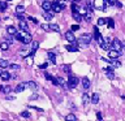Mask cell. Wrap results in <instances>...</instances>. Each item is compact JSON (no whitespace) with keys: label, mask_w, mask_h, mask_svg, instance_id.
Wrapping results in <instances>:
<instances>
[{"label":"cell","mask_w":125,"mask_h":121,"mask_svg":"<svg viewBox=\"0 0 125 121\" xmlns=\"http://www.w3.org/2000/svg\"><path fill=\"white\" fill-rule=\"evenodd\" d=\"M14 38L17 39V40L22 42L23 44H29L31 42V34L29 31H17L14 35Z\"/></svg>","instance_id":"1"},{"label":"cell","mask_w":125,"mask_h":121,"mask_svg":"<svg viewBox=\"0 0 125 121\" xmlns=\"http://www.w3.org/2000/svg\"><path fill=\"white\" fill-rule=\"evenodd\" d=\"M93 5L96 10H104L107 8V0H94Z\"/></svg>","instance_id":"2"},{"label":"cell","mask_w":125,"mask_h":121,"mask_svg":"<svg viewBox=\"0 0 125 121\" xmlns=\"http://www.w3.org/2000/svg\"><path fill=\"white\" fill-rule=\"evenodd\" d=\"M91 42V35L87 34V33H85V34H82L80 38H78V43L82 46H87L89 43Z\"/></svg>","instance_id":"3"},{"label":"cell","mask_w":125,"mask_h":121,"mask_svg":"<svg viewBox=\"0 0 125 121\" xmlns=\"http://www.w3.org/2000/svg\"><path fill=\"white\" fill-rule=\"evenodd\" d=\"M111 50H115V51H119V52H121V50H123V43H121L120 39L115 38L111 43Z\"/></svg>","instance_id":"4"},{"label":"cell","mask_w":125,"mask_h":121,"mask_svg":"<svg viewBox=\"0 0 125 121\" xmlns=\"http://www.w3.org/2000/svg\"><path fill=\"white\" fill-rule=\"evenodd\" d=\"M68 87H70V89H76L77 87V85H78V78L76 77V76H69V78H68Z\"/></svg>","instance_id":"5"},{"label":"cell","mask_w":125,"mask_h":121,"mask_svg":"<svg viewBox=\"0 0 125 121\" xmlns=\"http://www.w3.org/2000/svg\"><path fill=\"white\" fill-rule=\"evenodd\" d=\"M42 8L44 9V12H51L52 10V3L48 1V0H44L42 3Z\"/></svg>","instance_id":"6"},{"label":"cell","mask_w":125,"mask_h":121,"mask_svg":"<svg viewBox=\"0 0 125 121\" xmlns=\"http://www.w3.org/2000/svg\"><path fill=\"white\" fill-rule=\"evenodd\" d=\"M65 39L68 42H70V43H74L76 42V37H74V34H73V31L70 30V31H66L65 33Z\"/></svg>","instance_id":"7"},{"label":"cell","mask_w":125,"mask_h":121,"mask_svg":"<svg viewBox=\"0 0 125 121\" xmlns=\"http://www.w3.org/2000/svg\"><path fill=\"white\" fill-rule=\"evenodd\" d=\"M120 55H121V52H119V51H115V50L108 51V57L109 59H117V57H120Z\"/></svg>","instance_id":"8"},{"label":"cell","mask_w":125,"mask_h":121,"mask_svg":"<svg viewBox=\"0 0 125 121\" xmlns=\"http://www.w3.org/2000/svg\"><path fill=\"white\" fill-rule=\"evenodd\" d=\"M0 80H3V81H9V80H10V73L7 72V70H1V73H0Z\"/></svg>","instance_id":"9"},{"label":"cell","mask_w":125,"mask_h":121,"mask_svg":"<svg viewBox=\"0 0 125 121\" xmlns=\"http://www.w3.org/2000/svg\"><path fill=\"white\" fill-rule=\"evenodd\" d=\"M18 27L21 29V31H29V26H27V22L25 20H22V21L18 22Z\"/></svg>","instance_id":"10"},{"label":"cell","mask_w":125,"mask_h":121,"mask_svg":"<svg viewBox=\"0 0 125 121\" xmlns=\"http://www.w3.org/2000/svg\"><path fill=\"white\" fill-rule=\"evenodd\" d=\"M109 64H111V66L112 68H120L121 66V62L117 60V59H109Z\"/></svg>","instance_id":"11"},{"label":"cell","mask_w":125,"mask_h":121,"mask_svg":"<svg viewBox=\"0 0 125 121\" xmlns=\"http://www.w3.org/2000/svg\"><path fill=\"white\" fill-rule=\"evenodd\" d=\"M26 87H29L30 90H33V91H37V90H38V85L35 83L34 81H29V82H26Z\"/></svg>","instance_id":"12"},{"label":"cell","mask_w":125,"mask_h":121,"mask_svg":"<svg viewBox=\"0 0 125 121\" xmlns=\"http://www.w3.org/2000/svg\"><path fill=\"white\" fill-rule=\"evenodd\" d=\"M25 89H26V83H25V82H21V83L17 85V87L14 89V91L16 92H22Z\"/></svg>","instance_id":"13"},{"label":"cell","mask_w":125,"mask_h":121,"mask_svg":"<svg viewBox=\"0 0 125 121\" xmlns=\"http://www.w3.org/2000/svg\"><path fill=\"white\" fill-rule=\"evenodd\" d=\"M7 33H8V35H12V37H14L16 35V33H17V30H16V27L14 26H8L7 27Z\"/></svg>","instance_id":"14"},{"label":"cell","mask_w":125,"mask_h":121,"mask_svg":"<svg viewBox=\"0 0 125 121\" xmlns=\"http://www.w3.org/2000/svg\"><path fill=\"white\" fill-rule=\"evenodd\" d=\"M65 48L68 50L69 52H77V51H78V46H76L74 43H72V44H68Z\"/></svg>","instance_id":"15"},{"label":"cell","mask_w":125,"mask_h":121,"mask_svg":"<svg viewBox=\"0 0 125 121\" xmlns=\"http://www.w3.org/2000/svg\"><path fill=\"white\" fill-rule=\"evenodd\" d=\"M47 56H48V60L51 61V64H56V53L48 52V53H47Z\"/></svg>","instance_id":"16"},{"label":"cell","mask_w":125,"mask_h":121,"mask_svg":"<svg viewBox=\"0 0 125 121\" xmlns=\"http://www.w3.org/2000/svg\"><path fill=\"white\" fill-rule=\"evenodd\" d=\"M105 76H107V78H109V80H113V78H115V73L112 72V68L105 69Z\"/></svg>","instance_id":"17"},{"label":"cell","mask_w":125,"mask_h":121,"mask_svg":"<svg viewBox=\"0 0 125 121\" xmlns=\"http://www.w3.org/2000/svg\"><path fill=\"white\" fill-rule=\"evenodd\" d=\"M38 48H39V43L38 42H33V44H31V51H30V56H33Z\"/></svg>","instance_id":"18"},{"label":"cell","mask_w":125,"mask_h":121,"mask_svg":"<svg viewBox=\"0 0 125 121\" xmlns=\"http://www.w3.org/2000/svg\"><path fill=\"white\" fill-rule=\"evenodd\" d=\"M56 81H57V85H59V86H61V87H66V86H68L66 81L64 80V78H61V77H57V78H56Z\"/></svg>","instance_id":"19"},{"label":"cell","mask_w":125,"mask_h":121,"mask_svg":"<svg viewBox=\"0 0 125 121\" xmlns=\"http://www.w3.org/2000/svg\"><path fill=\"white\" fill-rule=\"evenodd\" d=\"M43 18L46 21H51L53 18V13H51V12H43Z\"/></svg>","instance_id":"20"},{"label":"cell","mask_w":125,"mask_h":121,"mask_svg":"<svg viewBox=\"0 0 125 121\" xmlns=\"http://www.w3.org/2000/svg\"><path fill=\"white\" fill-rule=\"evenodd\" d=\"M53 3H55V4H57V5L60 7L61 9H64V8L66 7V4H68V3H66V0H55Z\"/></svg>","instance_id":"21"},{"label":"cell","mask_w":125,"mask_h":121,"mask_svg":"<svg viewBox=\"0 0 125 121\" xmlns=\"http://www.w3.org/2000/svg\"><path fill=\"white\" fill-rule=\"evenodd\" d=\"M91 103L93 104H98V103H99V94H98V92H94L91 95Z\"/></svg>","instance_id":"22"},{"label":"cell","mask_w":125,"mask_h":121,"mask_svg":"<svg viewBox=\"0 0 125 121\" xmlns=\"http://www.w3.org/2000/svg\"><path fill=\"white\" fill-rule=\"evenodd\" d=\"M82 86H83L85 90H87V89L90 87V81H89L87 77H83V78H82Z\"/></svg>","instance_id":"23"},{"label":"cell","mask_w":125,"mask_h":121,"mask_svg":"<svg viewBox=\"0 0 125 121\" xmlns=\"http://www.w3.org/2000/svg\"><path fill=\"white\" fill-rule=\"evenodd\" d=\"M48 27H50V30H52V31H60V26H59L57 23H50Z\"/></svg>","instance_id":"24"},{"label":"cell","mask_w":125,"mask_h":121,"mask_svg":"<svg viewBox=\"0 0 125 121\" xmlns=\"http://www.w3.org/2000/svg\"><path fill=\"white\" fill-rule=\"evenodd\" d=\"M65 121H77V117L73 113H69V115L65 116Z\"/></svg>","instance_id":"25"},{"label":"cell","mask_w":125,"mask_h":121,"mask_svg":"<svg viewBox=\"0 0 125 121\" xmlns=\"http://www.w3.org/2000/svg\"><path fill=\"white\" fill-rule=\"evenodd\" d=\"M10 86H0V91L4 92V94H9L10 92Z\"/></svg>","instance_id":"26"},{"label":"cell","mask_w":125,"mask_h":121,"mask_svg":"<svg viewBox=\"0 0 125 121\" xmlns=\"http://www.w3.org/2000/svg\"><path fill=\"white\" fill-rule=\"evenodd\" d=\"M72 16H73V20H74L76 22H81V21H82V16L78 13V12H77V13H73Z\"/></svg>","instance_id":"27"},{"label":"cell","mask_w":125,"mask_h":121,"mask_svg":"<svg viewBox=\"0 0 125 121\" xmlns=\"http://www.w3.org/2000/svg\"><path fill=\"white\" fill-rule=\"evenodd\" d=\"M100 47H102V50H104V51H109V50H111V44L107 43V42H103L100 44Z\"/></svg>","instance_id":"28"},{"label":"cell","mask_w":125,"mask_h":121,"mask_svg":"<svg viewBox=\"0 0 125 121\" xmlns=\"http://www.w3.org/2000/svg\"><path fill=\"white\" fill-rule=\"evenodd\" d=\"M8 48H9V43H8V42H1V43H0V50L7 51Z\"/></svg>","instance_id":"29"},{"label":"cell","mask_w":125,"mask_h":121,"mask_svg":"<svg viewBox=\"0 0 125 121\" xmlns=\"http://www.w3.org/2000/svg\"><path fill=\"white\" fill-rule=\"evenodd\" d=\"M89 100H90V98H89V95H87V94H83V95H82V103H83V105H86V104H87L89 103Z\"/></svg>","instance_id":"30"},{"label":"cell","mask_w":125,"mask_h":121,"mask_svg":"<svg viewBox=\"0 0 125 121\" xmlns=\"http://www.w3.org/2000/svg\"><path fill=\"white\" fill-rule=\"evenodd\" d=\"M9 66V62L7 60H3V59H0V68H8Z\"/></svg>","instance_id":"31"},{"label":"cell","mask_w":125,"mask_h":121,"mask_svg":"<svg viewBox=\"0 0 125 121\" xmlns=\"http://www.w3.org/2000/svg\"><path fill=\"white\" fill-rule=\"evenodd\" d=\"M100 37H102V35H100V33H99V30H98V27L95 26V27H94V38H95L96 40H98V39H99Z\"/></svg>","instance_id":"32"},{"label":"cell","mask_w":125,"mask_h":121,"mask_svg":"<svg viewBox=\"0 0 125 121\" xmlns=\"http://www.w3.org/2000/svg\"><path fill=\"white\" fill-rule=\"evenodd\" d=\"M8 8V4L7 1H0V12H4Z\"/></svg>","instance_id":"33"},{"label":"cell","mask_w":125,"mask_h":121,"mask_svg":"<svg viewBox=\"0 0 125 121\" xmlns=\"http://www.w3.org/2000/svg\"><path fill=\"white\" fill-rule=\"evenodd\" d=\"M107 23H108V27H111V29L115 27V21H113V18H107Z\"/></svg>","instance_id":"34"},{"label":"cell","mask_w":125,"mask_h":121,"mask_svg":"<svg viewBox=\"0 0 125 121\" xmlns=\"http://www.w3.org/2000/svg\"><path fill=\"white\" fill-rule=\"evenodd\" d=\"M16 12H17V13H23V12H25V7L23 5H17L16 7Z\"/></svg>","instance_id":"35"},{"label":"cell","mask_w":125,"mask_h":121,"mask_svg":"<svg viewBox=\"0 0 125 121\" xmlns=\"http://www.w3.org/2000/svg\"><path fill=\"white\" fill-rule=\"evenodd\" d=\"M107 23V18H99L98 20V25L99 26H103V25H105Z\"/></svg>","instance_id":"36"},{"label":"cell","mask_w":125,"mask_h":121,"mask_svg":"<svg viewBox=\"0 0 125 121\" xmlns=\"http://www.w3.org/2000/svg\"><path fill=\"white\" fill-rule=\"evenodd\" d=\"M62 70L65 73H70L72 72V68H70V65H62Z\"/></svg>","instance_id":"37"},{"label":"cell","mask_w":125,"mask_h":121,"mask_svg":"<svg viewBox=\"0 0 125 121\" xmlns=\"http://www.w3.org/2000/svg\"><path fill=\"white\" fill-rule=\"evenodd\" d=\"M72 12H73V13H77V12H78V5H77V4H74V3H72Z\"/></svg>","instance_id":"38"},{"label":"cell","mask_w":125,"mask_h":121,"mask_svg":"<svg viewBox=\"0 0 125 121\" xmlns=\"http://www.w3.org/2000/svg\"><path fill=\"white\" fill-rule=\"evenodd\" d=\"M27 20H29V21H31V22H33V23H35V25H38V20L37 18H34V17H31V16H29V17H27Z\"/></svg>","instance_id":"39"},{"label":"cell","mask_w":125,"mask_h":121,"mask_svg":"<svg viewBox=\"0 0 125 121\" xmlns=\"http://www.w3.org/2000/svg\"><path fill=\"white\" fill-rule=\"evenodd\" d=\"M9 68L13 69V70H18L20 69V65H17V64H9Z\"/></svg>","instance_id":"40"},{"label":"cell","mask_w":125,"mask_h":121,"mask_svg":"<svg viewBox=\"0 0 125 121\" xmlns=\"http://www.w3.org/2000/svg\"><path fill=\"white\" fill-rule=\"evenodd\" d=\"M16 16H17V18L20 20V21L25 20V14H23V13H16Z\"/></svg>","instance_id":"41"},{"label":"cell","mask_w":125,"mask_h":121,"mask_svg":"<svg viewBox=\"0 0 125 121\" xmlns=\"http://www.w3.org/2000/svg\"><path fill=\"white\" fill-rule=\"evenodd\" d=\"M21 116L25 117V119H29V117H30V113L27 112V111H23V112H21Z\"/></svg>","instance_id":"42"},{"label":"cell","mask_w":125,"mask_h":121,"mask_svg":"<svg viewBox=\"0 0 125 121\" xmlns=\"http://www.w3.org/2000/svg\"><path fill=\"white\" fill-rule=\"evenodd\" d=\"M44 77H46V80H48V81H52L53 80V77L51 76V74H48V73H44Z\"/></svg>","instance_id":"43"},{"label":"cell","mask_w":125,"mask_h":121,"mask_svg":"<svg viewBox=\"0 0 125 121\" xmlns=\"http://www.w3.org/2000/svg\"><path fill=\"white\" fill-rule=\"evenodd\" d=\"M78 29H80V25H77V23L76 25H72V31H77Z\"/></svg>","instance_id":"44"},{"label":"cell","mask_w":125,"mask_h":121,"mask_svg":"<svg viewBox=\"0 0 125 121\" xmlns=\"http://www.w3.org/2000/svg\"><path fill=\"white\" fill-rule=\"evenodd\" d=\"M7 42L9 43V44H12V43H13V38H12V35H9V37H7Z\"/></svg>","instance_id":"45"},{"label":"cell","mask_w":125,"mask_h":121,"mask_svg":"<svg viewBox=\"0 0 125 121\" xmlns=\"http://www.w3.org/2000/svg\"><path fill=\"white\" fill-rule=\"evenodd\" d=\"M96 119H98V121H103V119H102V113H100V112H98V113H96Z\"/></svg>","instance_id":"46"},{"label":"cell","mask_w":125,"mask_h":121,"mask_svg":"<svg viewBox=\"0 0 125 121\" xmlns=\"http://www.w3.org/2000/svg\"><path fill=\"white\" fill-rule=\"evenodd\" d=\"M115 7H117V8H121V7H123V4H121L120 1H117V0H115Z\"/></svg>","instance_id":"47"},{"label":"cell","mask_w":125,"mask_h":121,"mask_svg":"<svg viewBox=\"0 0 125 121\" xmlns=\"http://www.w3.org/2000/svg\"><path fill=\"white\" fill-rule=\"evenodd\" d=\"M47 66H48V64H47V62H44V64H41V65H39V68H41V69H46Z\"/></svg>","instance_id":"48"},{"label":"cell","mask_w":125,"mask_h":121,"mask_svg":"<svg viewBox=\"0 0 125 121\" xmlns=\"http://www.w3.org/2000/svg\"><path fill=\"white\" fill-rule=\"evenodd\" d=\"M107 5H115V0H107Z\"/></svg>","instance_id":"49"},{"label":"cell","mask_w":125,"mask_h":121,"mask_svg":"<svg viewBox=\"0 0 125 121\" xmlns=\"http://www.w3.org/2000/svg\"><path fill=\"white\" fill-rule=\"evenodd\" d=\"M42 29H43V30H50V27H48V25H47V23H44V25H42Z\"/></svg>","instance_id":"50"},{"label":"cell","mask_w":125,"mask_h":121,"mask_svg":"<svg viewBox=\"0 0 125 121\" xmlns=\"http://www.w3.org/2000/svg\"><path fill=\"white\" fill-rule=\"evenodd\" d=\"M30 99H31V100H34V99H38V95H37V94H34L33 96H30Z\"/></svg>","instance_id":"51"},{"label":"cell","mask_w":125,"mask_h":121,"mask_svg":"<svg viewBox=\"0 0 125 121\" xmlns=\"http://www.w3.org/2000/svg\"><path fill=\"white\" fill-rule=\"evenodd\" d=\"M70 1H72V3H74V4H77L78 1H80V0H70Z\"/></svg>","instance_id":"52"},{"label":"cell","mask_w":125,"mask_h":121,"mask_svg":"<svg viewBox=\"0 0 125 121\" xmlns=\"http://www.w3.org/2000/svg\"><path fill=\"white\" fill-rule=\"evenodd\" d=\"M0 121H7V120H0Z\"/></svg>","instance_id":"53"},{"label":"cell","mask_w":125,"mask_h":121,"mask_svg":"<svg viewBox=\"0 0 125 121\" xmlns=\"http://www.w3.org/2000/svg\"><path fill=\"white\" fill-rule=\"evenodd\" d=\"M5 1H10V0H5Z\"/></svg>","instance_id":"54"},{"label":"cell","mask_w":125,"mask_h":121,"mask_svg":"<svg viewBox=\"0 0 125 121\" xmlns=\"http://www.w3.org/2000/svg\"><path fill=\"white\" fill-rule=\"evenodd\" d=\"M0 73H1V70H0Z\"/></svg>","instance_id":"55"},{"label":"cell","mask_w":125,"mask_h":121,"mask_svg":"<svg viewBox=\"0 0 125 121\" xmlns=\"http://www.w3.org/2000/svg\"><path fill=\"white\" fill-rule=\"evenodd\" d=\"M43 1H44V0H43Z\"/></svg>","instance_id":"56"}]
</instances>
